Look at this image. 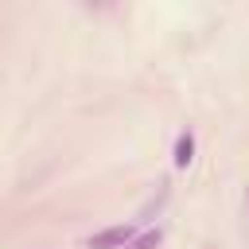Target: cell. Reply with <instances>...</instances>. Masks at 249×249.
<instances>
[{
    "instance_id": "obj_1",
    "label": "cell",
    "mask_w": 249,
    "mask_h": 249,
    "mask_svg": "<svg viewBox=\"0 0 249 249\" xmlns=\"http://www.w3.org/2000/svg\"><path fill=\"white\" fill-rule=\"evenodd\" d=\"M86 245L89 249H128L132 245V226H109V230L93 233Z\"/></svg>"
},
{
    "instance_id": "obj_2",
    "label": "cell",
    "mask_w": 249,
    "mask_h": 249,
    "mask_svg": "<svg viewBox=\"0 0 249 249\" xmlns=\"http://www.w3.org/2000/svg\"><path fill=\"white\" fill-rule=\"evenodd\" d=\"M191 160H195V132L183 128L175 140V167H191Z\"/></svg>"
},
{
    "instance_id": "obj_3",
    "label": "cell",
    "mask_w": 249,
    "mask_h": 249,
    "mask_svg": "<svg viewBox=\"0 0 249 249\" xmlns=\"http://www.w3.org/2000/svg\"><path fill=\"white\" fill-rule=\"evenodd\" d=\"M156 245H160V230H148V233L132 237V245H128V249H156Z\"/></svg>"
}]
</instances>
